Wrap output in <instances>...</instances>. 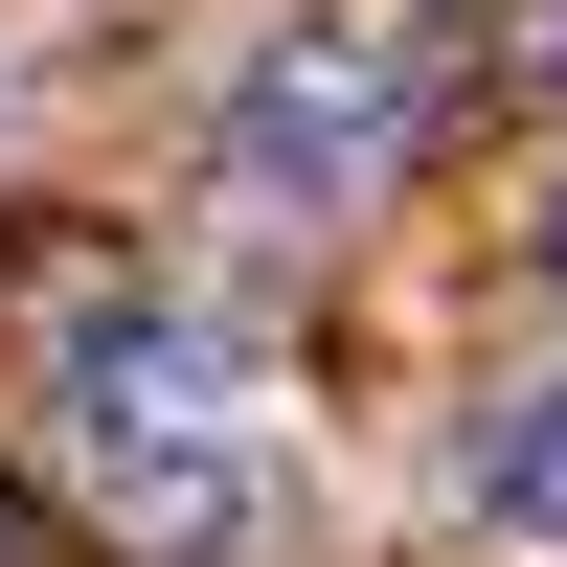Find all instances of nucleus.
Masks as SVG:
<instances>
[{"label": "nucleus", "instance_id": "obj_1", "mask_svg": "<svg viewBox=\"0 0 567 567\" xmlns=\"http://www.w3.org/2000/svg\"><path fill=\"white\" fill-rule=\"evenodd\" d=\"M45 432H69V477L114 499L136 545L250 523V477H272L250 341H227V318H182V296H69V318H45Z\"/></svg>", "mask_w": 567, "mask_h": 567}, {"label": "nucleus", "instance_id": "obj_2", "mask_svg": "<svg viewBox=\"0 0 567 567\" xmlns=\"http://www.w3.org/2000/svg\"><path fill=\"white\" fill-rule=\"evenodd\" d=\"M432 91H454V0H409V23H272L227 136H250V182H363V159L432 136Z\"/></svg>", "mask_w": 567, "mask_h": 567}, {"label": "nucleus", "instance_id": "obj_3", "mask_svg": "<svg viewBox=\"0 0 567 567\" xmlns=\"http://www.w3.org/2000/svg\"><path fill=\"white\" fill-rule=\"evenodd\" d=\"M477 523H499V545H567V363L477 432Z\"/></svg>", "mask_w": 567, "mask_h": 567}, {"label": "nucleus", "instance_id": "obj_4", "mask_svg": "<svg viewBox=\"0 0 567 567\" xmlns=\"http://www.w3.org/2000/svg\"><path fill=\"white\" fill-rule=\"evenodd\" d=\"M523 272H545V296H567V159H545V205H523Z\"/></svg>", "mask_w": 567, "mask_h": 567}, {"label": "nucleus", "instance_id": "obj_5", "mask_svg": "<svg viewBox=\"0 0 567 567\" xmlns=\"http://www.w3.org/2000/svg\"><path fill=\"white\" fill-rule=\"evenodd\" d=\"M0 567H23V523H0Z\"/></svg>", "mask_w": 567, "mask_h": 567}]
</instances>
